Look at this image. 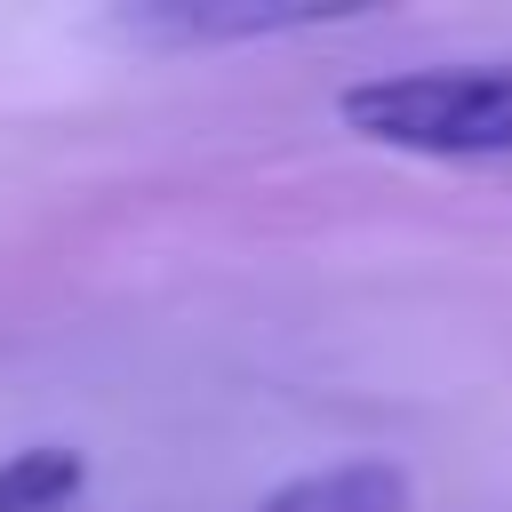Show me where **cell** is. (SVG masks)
I'll use <instances>...</instances> for the list:
<instances>
[{
  "instance_id": "cell-1",
  "label": "cell",
  "mask_w": 512,
  "mask_h": 512,
  "mask_svg": "<svg viewBox=\"0 0 512 512\" xmlns=\"http://www.w3.org/2000/svg\"><path fill=\"white\" fill-rule=\"evenodd\" d=\"M360 144L408 160H512V64H408L336 88Z\"/></svg>"
},
{
  "instance_id": "cell-2",
  "label": "cell",
  "mask_w": 512,
  "mask_h": 512,
  "mask_svg": "<svg viewBox=\"0 0 512 512\" xmlns=\"http://www.w3.org/2000/svg\"><path fill=\"white\" fill-rule=\"evenodd\" d=\"M336 8L320 0H136L120 8L112 24L128 40H152V48H216V40H272V32H312L328 24Z\"/></svg>"
},
{
  "instance_id": "cell-3",
  "label": "cell",
  "mask_w": 512,
  "mask_h": 512,
  "mask_svg": "<svg viewBox=\"0 0 512 512\" xmlns=\"http://www.w3.org/2000/svg\"><path fill=\"white\" fill-rule=\"evenodd\" d=\"M248 512H408V472L384 456H344V464H312L280 480Z\"/></svg>"
},
{
  "instance_id": "cell-4",
  "label": "cell",
  "mask_w": 512,
  "mask_h": 512,
  "mask_svg": "<svg viewBox=\"0 0 512 512\" xmlns=\"http://www.w3.org/2000/svg\"><path fill=\"white\" fill-rule=\"evenodd\" d=\"M88 488V456L64 440H32L0 456V512H72Z\"/></svg>"
}]
</instances>
